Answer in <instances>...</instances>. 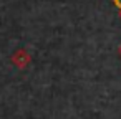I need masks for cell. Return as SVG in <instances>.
<instances>
[{
  "instance_id": "cell-1",
  "label": "cell",
  "mask_w": 121,
  "mask_h": 119,
  "mask_svg": "<svg viewBox=\"0 0 121 119\" xmlns=\"http://www.w3.org/2000/svg\"><path fill=\"white\" fill-rule=\"evenodd\" d=\"M118 53H119V56H121V43H119V46H118Z\"/></svg>"
},
{
  "instance_id": "cell-2",
  "label": "cell",
  "mask_w": 121,
  "mask_h": 119,
  "mask_svg": "<svg viewBox=\"0 0 121 119\" xmlns=\"http://www.w3.org/2000/svg\"><path fill=\"white\" fill-rule=\"evenodd\" d=\"M119 18H121V10H119Z\"/></svg>"
}]
</instances>
